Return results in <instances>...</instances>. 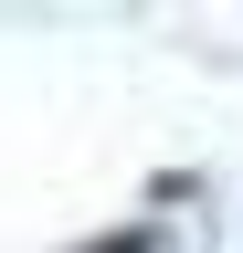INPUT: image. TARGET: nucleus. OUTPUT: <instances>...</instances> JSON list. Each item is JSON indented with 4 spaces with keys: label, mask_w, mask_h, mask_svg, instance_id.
<instances>
[{
    "label": "nucleus",
    "mask_w": 243,
    "mask_h": 253,
    "mask_svg": "<svg viewBox=\"0 0 243 253\" xmlns=\"http://www.w3.org/2000/svg\"><path fill=\"white\" fill-rule=\"evenodd\" d=\"M74 253H159V232H148V221H116V232H96V243H74Z\"/></svg>",
    "instance_id": "f257e3e1"
}]
</instances>
